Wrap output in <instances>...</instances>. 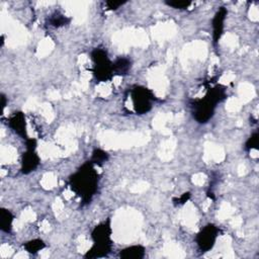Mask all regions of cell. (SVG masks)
<instances>
[{
	"label": "cell",
	"mask_w": 259,
	"mask_h": 259,
	"mask_svg": "<svg viewBox=\"0 0 259 259\" xmlns=\"http://www.w3.org/2000/svg\"><path fill=\"white\" fill-rule=\"evenodd\" d=\"M99 184L100 174L90 161H86L69 177V185L80 198L82 206H87L91 203L99 189Z\"/></svg>",
	"instance_id": "cell-1"
},
{
	"label": "cell",
	"mask_w": 259,
	"mask_h": 259,
	"mask_svg": "<svg viewBox=\"0 0 259 259\" xmlns=\"http://www.w3.org/2000/svg\"><path fill=\"white\" fill-rule=\"evenodd\" d=\"M227 99L226 90L222 86L210 88L205 97L190 101V111L192 118L199 124H207L215 115L217 105Z\"/></svg>",
	"instance_id": "cell-2"
},
{
	"label": "cell",
	"mask_w": 259,
	"mask_h": 259,
	"mask_svg": "<svg viewBox=\"0 0 259 259\" xmlns=\"http://www.w3.org/2000/svg\"><path fill=\"white\" fill-rule=\"evenodd\" d=\"M91 60L94 63L92 73L97 82H107L113 79V62L105 48L97 47L91 51Z\"/></svg>",
	"instance_id": "cell-3"
},
{
	"label": "cell",
	"mask_w": 259,
	"mask_h": 259,
	"mask_svg": "<svg viewBox=\"0 0 259 259\" xmlns=\"http://www.w3.org/2000/svg\"><path fill=\"white\" fill-rule=\"evenodd\" d=\"M131 99L134 110L138 115L148 114L153 108V102L157 101L154 93L147 87L137 85L131 89Z\"/></svg>",
	"instance_id": "cell-4"
},
{
	"label": "cell",
	"mask_w": 259,
	"mask_h": 259,
	"mask_svg": "<svg viewBox=\"0 0 259 259\" xmlns=\"http://www.w3.org/2000/svg\"><path fill=\"white\" fill-rule=\"evenodd\" d=\"M219 228L214 224H208L198 233L196 242L201 252L205 253L213 249L219 236Z\"/></svg>",
	"instance_id": "cell-5"
},
{
	"label": "cell",
	"mask_w": 259,
	"mask_h": 259,
	"mask_svg": "<svg viewBox=\"0 0 259 259\" xmlns=\"http://www.w3.org/2000/svg\"><path fill=\"white\" fill-rule=\"evenodd\" d=\"M112 234L111 220H107L94 227L91 232V238L96 244H113Z\"/></svg>",
	"instance_id": "cell-6"
},
{
	"label": "cell",
	"mask_w": 259,
	"mask_h": 259,
	"mask_svg": "<svg viewBox=\"0 0 259 259\" xmlns=\"http://www.w3.org/2000/svg\"><path fill=\"white\" fill-rule=\"evenodd\" d=\"M7 126L11 130V131L22 138L23 140H26L27 132H26V121L25 116L22 112H15L13 113L8 119H7Z\"/></svg>",
	"instance_id": "cell-7"
},
{
	"label": "cell",
	"mask_w": 259,
	"mask_h": 259,
	"mask_svg": "<svg viewBox=\"0 0 259 259\" xmlns=\"http://www.w3.org/2000/svg\"><path fill=\"white\" fill-rule=\"evenodd\" d=\"M228 14V10L225 7H220L217 12L214 15V18L212 20V26H213V43L215 46L219 44V41L221 40L223 32H224V27H225V20L226 16Z\"/></svg>",
	"instance_id": "cell-8"
},
{
	"label": "cell",
	"mask_w": 259,
	"mask_h": 259,
	"mask_svg": "<svg viewBox=\"0 0 259 259\" xmlns=\"http://www.w3.org/2000/svg\"><path fill=\"white\" fill-rule=\"evenodd\" d=\"M41 163V158L36 150H26L21 157L20 172L24 175L35 171Z\"/></svg>",
	"instance_id": "cell-9"
},
{
	"label": "cell",
	"mask_w": 259,
	"mask_h": 259,
	"mask_svg": "<svg viewBox=\"0 0 259 259\" xmlns=\"http://www.w3.org/2000/svg\"><path fill=\"white\" fill-rule=\"evenodd\" d=\"M146 248L142 245H132L120 251V258L123 259H142L145 257Z\"/></svg>",
	"instance_id": "cell-10"
},
{
	"label": "cell",
	"mask_w": 259,
	"mask_h": 259,
	"mask_svg": "<svg viewBox=\"0 0 259 259\" xmlns=\"http://www.w3.org/2000/svg\"><path fill=\"white\" fill-rule=\"evenodd\" d=\"M132 69V61L127 57H120L113 62L114 75L127 76Z\"/></svg>",
	"instance_id": "cell-11"
},
{
	"label": "cell",
	"mask_w": 259,
	"mask_h": 259,
	"mask_svg": "<svg viewBox=\"0 0 259 259\" xmlns=\"http://www.w3.org/2000/svg\"><path fill=\"white\" fill-rule=\"evenodd\" d=\"M113 244H96L94 243L93 246L85 253L84 258L92 259V258H102L107 257L112 252Z\"/></svg>",
	"instance_id": "cell-12"
},
{
	"label": "cell",
	"mask_w": 259,
	"mask_h": 259,
	"mask_svg": "<svg viewBox=\"0 0 259 259\" xmlns=\"http://www.w3.org/2000/svg\"><path fill=\"white\" fill-rule=\"evenodd\" d=\"M14 220L13 214L5 208L0 209V229L3 233L9 234L12 230V223Z\"/></svg>",
	"instance_id": "cell-13"
},
{
	"label": "cell",
	"mask_w": 259,
	"mask_h": 259,
	"mask_svg": "<svg viewBox=\"0 0 259 259\" xmlns=\"http://www.w3.org/2000/svg\"><path fill=\"white\" fill-rule=\"evenodd\" d=\"M110 159V155L108 152L101 148H95L92 151V155L90 158V162L95 166H103L106 162H108Z\"/></svg>",
	"instance_id": "cell-14"
},
{
	"label": "cell",
	"mask_w": 259,
	"mask_h": 259,
	"mask_svg": "<svg viewBox=\"0 0 259 259\" xmlns=\"http://www.w3.org/2000/svg\"><path fill=\"white\" fill-rule=\"evenodd\" d=\"M46 247V243L42 239H32L23 244V248L26 252L35 255Z\"/></svg>",
	"instance_id": "cell-15"
},
{
	"label": "cell",
	"mask_w": 259,
	"mask_h": 259,
	"mask_svg": "<svg viewBox=\"0 0 259 259\" xmlns=\"http://www.w3.org/2000/svg\"><path fill=\"white\" fill-rule=\"evenodd\" d=\"M70 18L67 17L66 15H64L60 12H55L48 18V23L49 25L53 27H61L64 25H67L70 23Z\"/></svg>",
	"instance_id": "cell-16"
},
{
	"label": "cell",
	"mask_w": 259,
	"mask_h": 259,
	"mask_svg": "<svg viewBox=\"0 0 259 259\" xmlns=\"http://www.w3.org/2000/svg\"><path fill=\"white\" fill-rule=\"evenodd\" d=\"M165 4L174 9L184 10L187 9L192 4V2L187 1V0H170V1H165Z\"/></svg>",
	"instance_id": "cell-17"
},
{
	"label": "cell",
	"mask_w": 259,
	"mask_h": 259,
	"mask_svg": "<svg viewBox=\"0 0 259 259\" xmlns=\"http://www.w3.org/2000/svg\"><path fill=\"white\" fill-rule=\"evenodd\" d=\"M258 142H259V134L258 132H254L246 141L245 143V150L251 151L253 149H258Z\"/></svg>",
	"instance_id": "cell-18"
},
{
	"label": "cell",
	"mask_w": 259,
	"mask_h": 259,
	"mask_svg": "<svg viewBox=\"0 0 259 259\" xmlns=\"http://www.w3.org/2000/svg\"><path fill=\"white\" fill-rule=\"evenodd\" d=\"M190 197H191V193H190L189 191L184 192V193L181 194V196H180L179 198H174V199H173V204H174V206H182V205H184L186 202H188V200L190 199Z\"/></svg>",
	"instance_id": "cell-19"
},
{
	"label": "cell",
	"mask_w": 259,
	"mask_h": 259,
	"mask_svg": "<svg viewBox=\"0 0 259 259\" xmlns=\"http://www.w3.org/2000/svg\"><path fill=\"white\" fill-rule=\"evenodd\" d=\"M126 3L127 1H116V0H110V1L106 2V5L110 10H117Z\"/></svg>",
	"instance_id": "cell-20"
},
{
	"label": "cell",
	"mask_w": 259,
	"mask_h": 259,
	"mask_svg": "<svg viewBox=\"0 0 259 259\" xmlns=\"http://www.w3.org/2000/svg\"><path fill=\"white\" fill-rule=\"evenodd\" d=\"M37 146H38V143H37L36 139L27 138L25 140V148H26V150H36Z\"/></svg>",
	"instance_id": "cell-21"
},
{
	"label": "cell",
	"mask_w": 259,
	"mask_h": 259,
	"mask_svg": "<svg viewBox=\"0 0 259 259\" xmlns=\"http://www.w3.org/2000/svg\"><path fill=\"white\" fill-rule=\"evenodd\" d=\"M0 101H1V108H2V113H3L4 109L6 108V104H7V99L4 93L0 94Z\"/></svg>",
	"instance_id": "cell-22"
}]
</instances>
